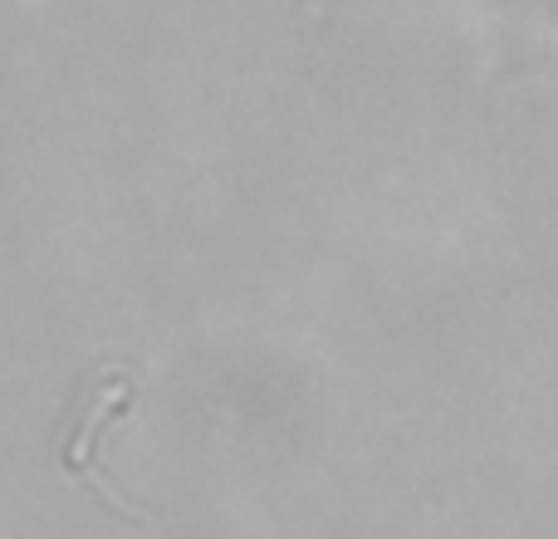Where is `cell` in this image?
Here are the masks:
<instances>
[{
  "label": "cell",
  "instance_id": "1",
  "mask_svg": "<svg viewBox=\"0 0 558 539\" xmlns=\"http://www.w3.org/2000/svg\"><path fill=\"white\" fill-rule=\"evenodd\" d=\"M137 397V378L128 363H98L84 373V383L74 387L64 407V422H59V466H64L69 481H84L88 491H98V501H108V511H118L123 520H143L137 511H128L104 481H98V442L108 436V427L128 412V403Z\"/></svg>",
  "mask_w": 558,
  "mask_h": 539
}]
</instances>
